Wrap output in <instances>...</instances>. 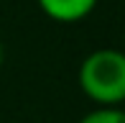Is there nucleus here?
Returning <instances> with one entry per match:
<instances>
[{
  "label": "nucleus",
  "instance_id": "f03ea898",
  "mask_svg": "<svg viewBox=\"0 0 125 123\" xmlns=\"http://www.w3.org/2000/svg\"><path fill=\"white\" fill-rule=\"evenodd\" d=\"M41 13L56 23H79L89 18L100 0H36Z\"/></svg>",
  "mask_w": 125,
  "mask_h": 123
},
{
  "label": "nucleus",
  "instance_id": "7ed1b4c3",
  "mask_svg": "<svg viewBox=\"0 0 125 123\" xmlns=\"http://www.w3.org/2000/svg\"><path fill=\"white\" fill-rule=\"evenodd\" d=\"M79 123H125V108H94L87 115H82Z\"/></svg>",
  "mask_w": 125,
  "mask_h": 123
},
{
  "label": "nucleus",
  "instance_id": "20e7f679",
  "mask_svg": "<svg viewBox=\"0 0 125 123\" xmlns=\"http://www.w3.org/2000/svg\"><path fill=\"white\" fill-rule=\"evenodd\" d=\"M3 64H5V46H3V41H0V69H3Z\"/></svg>",
  "mask_w": 125,
  "mask_h": 123
},
{
  "label": "nucleus",
  "instance_id": "f257e3e1",
  "mask_svg": "<svg viewBox=\"0 0 125 123\" xmlns=\"http://www.w3.org/2000/svg\"><path fill=\"white\" fill-rule=\"evenodd\" d=\"M79 90L97 108H117L125 103V51L94 49L77 69Z\"/></svg>",
  "mask_w": 125,
  "mask_h": 123
}]
</instances>
